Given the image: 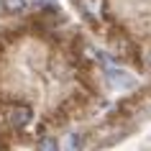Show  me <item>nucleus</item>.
<instances>
[{"instance_id":"6","label":"nucleus","mask_w":151,"mask_h":151,"mask_svg":"<svg viewBox=\"0 0 151 151\" xmlns=\"http://www.w3.org/2000/svg\"><path fill=\"white\" fill-rule=\"evenodd\" d=\"M143 59H146V67H149V69H151V46L146 49V56H143Z\"/></svg>"},{"instance_id":"2","label":"nucleus","mask_w":151,"mask_h":151,"mask_svg":"<svg viewBox=\"0 0 151 151\" xmlns=\"http://www.w3.org/2000/svg\"><path fill=\"white\" fill-rule=\"evenodd\" d=\"M105 77H108L115 87H133V85H136L133 74H128V72H123V69H113V67L105 69Z\"/></svg>"},{"instance_id":"3","label":"nucleus","mask_w":151,"mask_h":151,"mask_svg":"<svg viewBox=\"0 0 151 151\" xmlns=\"http://www.w3.org/2000/svg\"><path fill=\"white\" fill-rule=\"evenodd\" d=\"M64 149L67 151H82V136L80 133H69L67 141H64Z\"/></svg>"},{"instance_id":"4","label":"nucleus","mask_w":151,"mask_h":151,"mask_svg":"<svg viewBox=\"0 0 151 151\" xmlns=\"http://www.w3.org/2000/svg\"><path fill=\"white\" fill-rule=\"evenodd\" d=\"M0 5H3L5 13H21V10L26 8V0H3Z\"/></svg>"},{"instance_id":"5","label":"nucleus","mask_w":151,"mask_h":151,"mask_svg":"<svg viewBox=\"0 0 151 151\" xmlns=\"http://www.w3.org/2000/svg\"><path fill=\"white\" fill-rule=\"evenodd\" d=\"M39 151H59V143L46 136V138H41V141H39Z\"/></svg>"},{"instance_id":"1","label":"nucleus","mask_w":151,"mask_h":151,"mask_svg":"<svg viewBox=\"0 0 151 151\" xmlns=\"http://www.w3.org/2000/svg\"><path fill=\"white\" fill-rule=\"evenodd\" d=\"M8 120L13 123V126L23 128V126H28V123L33 120V110H31V108H26V105H18V108H10V110H8Z\"/></svg>"}]
</instances>
